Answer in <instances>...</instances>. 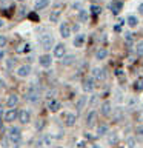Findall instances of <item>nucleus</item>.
I'll use <instances>...</instances> for the list:
<instances>
[{
	"label": "nucleus",
	"mask_w": 143,
	"mask_h": 148,
	"mask_svg": "<svg viewBox=\"0 0 143 148\" xmlns=\"http://www.w3.org/2000/svg\"><path fill=\"white\" fill-rule=\"evenodd\" d=\"M26 100L31 102V103H37L40 100V91L35 85H31L26 91Z\"/></svg>",
	"instance_id": "f257e3e1"
},
{
	"label": "nucleus",
	"mask_w": 143,
	"mask_h": 148,
	"mask_svg": "<svg viewBox=\"0 0 143 148\" xmlns=\"http://www.w3.org/2000/svg\"><path fill=\"white\" fill-rule=\"evenodd\" d=\"M8 139L14 143V145H18V142H20V139H22L20 128H17V127H11V128H9L8 130Z\"/></svg>",
	"instance_id": "f03ea898"
},
{
	"label": "nucleus",
	"mask_w": 143,
	"mask_h": 148,
	"mask_svg": "<svg viewBox=\"0 0 143 148\" xmlns=\"http://www.w3.org/2000/svg\"><path fill=\"white\" fill-rule=\"evenodd\" d=\"M39 43L42 45V48H43L45 51H49L54 46V37L51 34H43V36H40Z\"/></svg>",
	"instance_id": "7ed1b4c3"
},
{
	"label": "nucleus",
	"mask_w": 143,
	"mask_h": 148,
	"mask_svg": "<svg viewBox=\"0 0 143 148\" xmlns=\"http://www.w3.org/2000/svg\"><path fill=\"white\" fill-rule=\"evenodd\" d=\"M16 119H18V111L16 108H11L5 113V120H6V122H14Z\"/></svg>",
	"instance_id": "20e7f679"
},
{
	"label": "nucleus",
	"mask_w": 143,
	"mask_h": 148,
	"mask_svg": "<svg viewBox=\"0 0 143 148\" xmlns=\"http://www.w3.org/2000/svg\"><path fill=\"white\" fill-rule=\"evenodd\" d=\"M31 74V66L29 65H22V66H18V69H17V76L18 77H22V79H25V77H28Z\"/></svg>",
	"instance_id": "39448f33"
},
{
	"label": "nucleus",
	"mask_w": 143,
	"mask_h": 148,
	"mask_svg": "<svg viewBox=\"0 0 143 148\" xmlns=\"http://www.w3.org/2000/svg\"><path fill=\"white\" fill-rule=\"evenodd\" d=\"M39 63H40V66H43V68H49L51 63H52V59H51L49 54H43L39 57Z\"/></svg>",
	"instance_id": "423d86ee"
},
{
	"label": "nucleus",
	"mask_w": 143,
	"mask_h": 148,
	"mask_svg": "<svg viewBox=\"0 0 143 148\" xmlns=\"http://www.w3.org/2000/svg\"><path fill=\"white\" fill-rule=\"evenodd\" d=\"M18 120H20L22 123L31 122V113L28 110H20V111H18Z\"/></svg>",
	"instance_id": "0eeeda50"
},
{
	"label": "nucleus",
	"mask_w": 143,
	"mask_h": 148,
	"mask_svg": "<svg viewBox=\"0 0 143 148\" xmlns=\"http://www.w3.org/2000/svg\"><path fill=\"white\" fill-rule=\"evenodd\" d=\"M65 53H66V48H65L63 43L55 45V48H54V56H55V57H57V59H63Z\"/></svg>",
	"instance_id": "6e6552de"
},
{
	"label": "nucleus",
	"mask_w": 143,
	"mask_h": 148,
	"mask_svg": "<svg viewBox=\"0 0 143 148\" xmlns=\"http://www.w3.org/2000/svg\"><path fill=\"white\" fill-rule=\"evenodd\" d=\"M94 86H95V80H94L92 77L86 79V80L83 82V91H86V92H91V91H94Z\"/></svg>",
	"instance_id": "1a4fd4ad"
},
{
	"label": "nucleus",
	"mask_w": 143,
	"mask_h": 148,
	"mask_svg": "<svg viewBox=\"0 0 143 148\" xmlns=\"http://www.w3.org/2000/svg\"><path fill=\"white\" fill-rule=\"evenodd\" d=\"M122 8H123V2H122V0H114V2L111 3V11H112V14H115V16L122 11Z\"/></svg>",
	"instance_id": "9d476101"
},
{
	"label": "nucleus",
	"mask_w": 143,
	"mask_h": 148,
	"mask_svg": "<svg viewBox=\"0 0 143 148\" xmlns=\"http://www.w3.org/2000/svg\"><path fill=\"white\" fill-rule=\"evenodd\" d=\"M48 108H49V111H52V113H57V111L62 108V103H60L57 99H51L49 103H48Z\"/></svg>",
	"instance_id": "9b49d317"
},
{
	"label": "nucleus",
	"mask_w": 143,
	"mask_h": 148,
	"mask_svg": "<svg viewBox=\"0 0 143 148\" xmlns=\"http://www.w3.org/2000/svg\"><path fill=\"white\" fill-rule=\"evenodd\" d=\"M106 74L101 68H94L92 69V79H94V80H103Z\"/></svg>",
	"instance_id": "f8f14e48"
},
{
	"label": "nucleus",
	"mask_w": 143,
	"mask_h": 148,
	"mask_svg": "<svg viewBox=\"0 0 143 148\" xmlns=\"http://www.w3.org/2000/svg\"><path fill=\"white\" fill-rule=\"evenodd\" d=\"M60 5H57V6H55L52 11H51V16H49V20H51V23H55L60 18Z\"/></svg>",
	"instance_id": "ddd939ff"
},
{
	"label": "nucleus",
	"mask_w": 143,
	"mask_h": 148,
	"mask_svg": "<svg viewBox=\"0 0 143 148\" xmlns=\"http://www.w3.org/2000/svg\"><path fill=\"white\" fill-rule=\"evenodd\" d=\"M60 34H62L63 39H66V37L71 36V28H69V25L66 22H63L62 25H60Z\"/></svg>",
	"instance_id": "4468645a"
},
{
	"label": "nucleus",
	"mask_w": 143,
	"mask_h": 148,
	"mask_svg": "<svg viewBox=\"0 0 143 148\" xmlns=\"http://www.w3.org/2000/svg\"><path fill=\"white\" fill-rule=\"evenodd\" d=\"M18 103V96L17 94H11L8 97V100H6V105L9 106V108H16Z\"/></svg>",
	"instance_id": "2eb2a0df"
},
{
	"label": "nucleus",
	"mask_w": 143,
	"mask_h": 148,
	"mask_svg": "<svg viewBox=\"0 0 143 148\" xmlns=\"http://www.w3.org/2000/svg\"><path fill=\"white\" fill-rule=\"evenodd\" d=\"M76 114H72V113H68L66 116H65V123H66V127H74V123H76Z\"/></svg>",
	"instance_id": "dca6fc26"
},
{
	"label": "nucleus",
	"mask_w": 143,
	"mask_h": 148,
	"mask_svg": "<svg viewBox=\"0 0 143 148\" xmlns=\"http://www.w3.org/2000/svg\"><path fill=\"white\" fill-rule=\"evenodd\" d=\"M95 119H97V113L95 111H91L89 114H88V117H86V125L88 127H94V123H95Z\"/></svg>",
	"instance_id": "f3484780"
},
{
	"label": "nucleus",
	"mask_w": 143,
	"mask_h": 148,
	"mask_svg": "<svg viewBox=\"0 0 143 148\" xmlns=\"http://www.w3.org/2000/svg\"><path fill=\"white\" fill-rule=\"evenodd\" d=\"M48 5H49V0H35L34 8H35V11H42V9H45Z\"/></svg>",
	"instance_id": "a211bd4d"
},
{
	"label": "nucleus",
	"mask_w": 143,
	"mask_h": 148,
	"mask_svg": "<svg viewBox=\"0 0 143 148\" xmlns=\"http://www.w3.org/2000/svg\"><path fill=\"white\" fill-rule=\"evenodd\" d=\"M111 111H112V110H111V102H108V100L103 102V103H101V114H103V116H109Z\"/></svg>",
	"instance_id": "6ab92c4d"
},
{
	"label": "nucleus",
	"mask_w": 143,
	"mask_h": 148,
	"mask_svg": "<svg viewBox=\"0 0 143 148\" xmlns=\"http://www.w3.org/2000/svg\"><path fill=\"white\" fill-rule=\"evenodd\" d=\"M106 56H108V49L106 48H99L97 53H95V59L97 60H103V59H106Z\"/></svg>",
	"instance_id": "aec40b11"
},
{
	"label": "nucleus",
	"mask_w": 143,
	"mask_h": 148,
	"mask_svg": "<svg viewBox=\"0 0 143 148\" xmlns=\"http://www.w3.org/2000/svg\"><path fill=\"white\" fill-rule=\"evenodd\" d=\"M85 34H77L76 39H74V46H77V48H80V46L85 43Z\"/></svg>",
	"instance_id": "412c9836"
},
{
	"label": "nucleus",
	"mask_w": 143,
	"mask_h": 148,
	"mask_svg": "<svg viewBox=\"0 0 143 148\" xmlns=\"http://www.w3.org/2000/svg\"><path fill=\"white\" fill-rule=\"evenodd\" d=\"M117 142H118V134L117 133H109V136H108V143L109 145H115Z\"/></svg>",
	"instance_id": "4be33fe9"
},
{
	"label": "nucleus",
	"mask_w": 143,
	"mask_h": 148,
	"mask_svg": "<svg viewBox=\"0 0 143 148\" xmlns=\"http://www.w3.org/2000/svg\"><path fill=\"white\" fill-rule=\"evenodd\" d=\"M74 60H76V57H74V56H65V57L62 59V65H65V66H68V65H72Z\"/></svg>",
	"instance_id": "5701e85b"
},
{
	"label": "nucleus",
	"mask_w": 143,
	"mask_h": 148,
	"mask_svg": "<svg viewBox=\"0 0 143 148\" xmlns=\"http://www.w3.org/2000/svg\"><path fill=\"white\" fill-rule=\"evenodd\" d=\"M85 105H86V97H80V99H78V102H77V105H76V110H77V111H82Z\"/></svg>",
	"instance_id": "b1692460"
},
{
	"label": "nucleus",
	"mask_w": 143,
	"mask_h": 148,
	"mask_svg": "<svg viewBox=\"0 0 143 148\" xmlns=\"http://www.w3.org/2000/svg\"><path fill=\"white\" fill-rule=\"evenodd\" d=\"M106 133H108V125H106V123L100 125V127L97 128V134H99V136H105Z\"/></svg>",
	"instance_id": "393cba45"
},
{
	"label": "nucleus",
	"mask_w": 143,
	"mask_h": 148,
	"mask_svg": "<svg viewBox=\"0 0 143 148\" xmlns=\"http://www.w3.org/2000/svg\"><path fill=\"white\" fill-rule=\"evenodd\" d=\"M126 22H128V25L131 26V28L137 26V23H138V20H137V17H136V16H129V17L126 18Z\"/></svg>",
	"instance_id": "a878e982"
},
{
	"label": "nucleus",
	"mask_w": 143,
	"mask_h": 148,
	"mask_svg": "<svg viewBox=\"0 0 143 148\" xmlns=\"http://www.w3.org/2000/svg\"><path fill=\"white\" fill-rule=\"evenodd\" d=\"M134 90H136V91H142L143 90V79L136 80V83H134Z\"/></svg>",
	"instance_id": "bb28decb"
},
{
	"label": "nucleus",
	"mask_w": 143,
	"mask_h": 148,
	"mask_svg": "<svg viewBox=\"0 0 143 148\" xmlns=\"http://www.w3.org/2000/svg\"><path fill=\"white\" fill-rule=\"evenodd\" d=\"M78 18H80L82 22H86L88 20V12L85 9H80V12H78Z\"/></svg>",
	"instance_id": "cd10ccee"
},
{
	"label": "nucleus",
	"mask_w": 143,
	"mask_h": 148,
	"mask_svg": "<svg viewBox=\"0 0 143 148\" xmlns=\"http://www.w3.org/2000/svg\"><path fill=\"white\" fill-rule=\"evenodd\" d=\"M91 12L94 14V16H99V14L101 12V8L97 6V5H92V6H91Z\"/></svg>",
	"instance_id": "c85d7f7f"
},
{
	"label": "nucleus",
	"mask_w": 143,
	"mask_h": 148,
	"mask_svg": "<svg viewBox=\"0 0 143 148\" xmlns=\"http://www.w3.org/2000/svg\"><path fill=\"white\" fill-rule=\"evenodd\" d=\"M136 51H137V54H138V56H143V40L137 43V48H136Z\"/></svg>",
	"instance_id": "c756f323"
},
{
	"label": "nucleus",
	"mask_w": 143,
	"mask_h": 148,
	"mask_svg": "<svg viewBox=\"0 0 143 148\" xmlns=\"http://www.w3.org/2000/svg\"><path fill=\"white\" fill-rule=\"evenodd\" d=\"M6 42H8L6 36H0V48H3V46L6 45Z\"/></svg>",
	"instance_id": "7c9ffc66"
},
{
	"label": "nucleus",
	"mask_w": 143,
	"mask_h": 148,
	"mask_svg": "<svg viewBox=\"0 0 143 148\" xmlns=\"http://www.w3.org/2000/svg\"><path fill=\"white\" fill-rule=\"evenodd\" d=\"M126 142H128V147H129V148H134V147H136V140H134L132 137H128Z\"/></svg>",
	"instance_id": "2f4dec72"
},
{
	"label": "nucleus",
	"mask_w": 143,
	"mask_h": 148,
	"mask_svg": "<svg viewBox=\"0 0 143 148\" xmlns=\"http://www.w3.org/2000/svg\"><path fill=\"white\" fill-rule=\"evenodd\" d=\"M14 65H16V60H14V59H9V60H8V68L11 69Z\"/></svg>",
	"instance_id": "473e14b6"
},
{
	"label": "nucleus",
	"mask_w": 143,
	"mask_h": 148,
	"mask_svg": "<svg viewBox=\"0 0 143 148\" xmlns=\"http://www.w3.org/2000/svg\"><path fill=\"white\" fill-rule=\"evenodd\" d=\"M136 131H137V134H138L140 137H143V127H138V128L136 130Z\"/></svg>",
	"instance_id": "72a5a7b5"
},
{
	"label": "nucleus",
	"mask_w": 143,
	"mask_h": 148,
	"mask_svg": "<svg viewBox=\"0 0 143 148\" xmlns=\"http://www.w3.org/2000/svg\"><path fill=\"white\" fill-rule=\"evenodd\" d=\"M125 39H126L128 43H132V36H131V34H126V37H125Z\"/></svg>",
	"instance_id": "f704fd0d"
},
{
	"label": "nucleus",
	"mask_w": 143,
	"mask_h": 148,
	"mask_svg": "<svg viewBox=\"0 0 143 148\" xmlns=\"http://www.w3.org/2000/svg\"><path fill=\"white\" fill-rule=\"evenodd\" d=\"M97 102V96H92V99H91V105H94Z\"/></svg>",
	"instance_id": "c9c22d12"
},
{
	"label": "nucleus",
	"mask_w": 143,
	"mask_h": 148,
	"mask_svg": "<svg viewBox=\"0 0 143 148\" xmlns=\"http://www.w3.org/2000/svg\"><path fill=\"white\" fill-rule=\"evenodd\" d=\"M138 12L143 16V3H140V6H138Z\"/></svg>",
	"instance_id": "e433bc0d"
},
{
	"label": "nucleus",
	"mask_w": 143,
	"mask_h": 148,
	"mask_svg": "<svg viewBox=\"0 0 143 148\" xmlns=\"http://www.w3.org/2000/svg\"><path fill=\"white\" fill-rule=\"evenodd\" d=\"M114 29H115V31H120V29H122V26H120V25H115Z\"/></svg>",
	"instance_id": "4c0bfd02"
},
{
	"label": "nucleus",
	"mask_w": 143,
	"mask_h": 148,
	"mask_svg": "<svg viewBox=\"0 0 143 148\" xmlns=\"http://www.w3.org/2000/svg\"><path fill=\"white\" fill-rule=\"evenodd\" d=\"M29 18H32V20H37V16H35V14H31Z\"/></svg>",
	"instance_id": "58836bf2"
},
{
	"label": "nucleus",
	"mask_w": 143,
	"mask_h": 148,
	"mask_svg": "<svg viewBox=\"0 0 143 148\" xmlns=\"http://www.w3.org/2000/svg\"><path fill=\"white\" fill-rule=\"evenodd\" d=\"M3 26V20H0V28H2Z\"/></svg>",
	"instance_id": "ea45409f"
},
{
	"label": "nucleus",
	"mask_w": 143,
	"mask_h": 148,
	"mask_svg": "<svg viewBox=\"0 0 143 148\" xmlns=\"http://www.w3.org/2000/svg\"><path fill=\"white\" fill-rule=\"evenodd\" d=\"M0 86H3V80H0Z\"/></svg>",
	"instance_id": "a19ab883"
},
{
	"label": "nucleus",
	"mask_w": 143,
	"mask_h": 148,
	"mask_svg": "<svg viewBox=\"0 0 143 148\" xmlns=\"http://www.w3.org/2000/svg\"><path fill=\"white\" fill-rule=\"evenodd\" d=\"M92 148H100V147H97V145H94V147H92Z\"/></svg>",
	"instance_id": "79ce46f5"
},
{
	"label": "nucleus",
	"mask_w": 143,
	"mask_h": 148,
	"mask_svg": "<svg viewBox=\"0 0 143 148\" xmlns=\"http://www.w3.org/2000/svg\"><path fill=\"white\" fill-rule=\"evenodd\" d=\"M18 2H25V0H18Z\"/></svg>",
	"instance_id": "37998d69"
}]
</instances>
